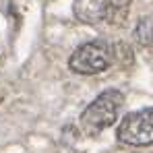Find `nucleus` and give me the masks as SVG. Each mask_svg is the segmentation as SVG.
Returning <instances> with one entry per match:
<instances>
[{
	"label": "nucleus",
	"instance_id": "obj_1",
	"mask_svg": "<svg viewBox=\"0 0 153 153\" xmlns=\"http://www.w3.org/2000/svg\"><path fill=\"white\" fill-rule=\"evenodd\" d=\"M122 105H124V95L118 89H108V91L100 93L83 110V114L79 118L81 130L89 137H97L102 130H105L116 122Z\"/></svg>",
	"mask_w": 153,
	"mask_h": 153
},
{
	"label": "nucleus",
	"instance_id": "obj_2",
	"mask_svg": "<svg viewBox=\"0 0 153 153\" xmlns=\"http://www.w3.org/2000/svg\"><path fill=\"white\" fill-rule=\"evenodd\" d=\"M130 0H75V17L87 25H124Z\"/></svg>",
	"mask_w": 153,
	"mask_h": 153
},
{
	"label": "nucleus",
	"instance_id": "obj_3",
	"mask_svg": "<svg viewBox=\"0 0 153 153\" xmlns=\"http://www.w3.org/2000/svg\"><path fill=\"white\" fill-rule=\"evenodd\" d=\"M114 62H116L114 46L105 44L102 39H95V42L81 44L73 52L68 66L76 75H97V73L108 71Z\"/></svg>",
	"mask_w": 153,
	"mask_h": 153
},
{
	"label": "nucleus",
	"instance_id": "obj_4",
	"mask_svg": "<svg viewBox=\"0 0 153 153\" xmlns=\"http://www.w3.org/2000/svg\"><path fill=\"white\" fill-rule=\"evenodd\" d=\"M116 137H118V141L132 145V147L151 145L153 143V108H145V110L126 114L120 120Z\"/></svg>",
	"mask_w": 153,
	"mask_h": 153
},
{
	"label": "nucleus",
	"instance_id": "obj_5",
	"mask_svg": "<svg viewBox=\"0 0 153 153\" xmlns=\"http://www.w3.org/2000/svg\"><path fill=\"white\" fill-rule=\"evenodd\" d=\"M134 39L143 48L153 46V17H143L137 23V27H134Z\"/></svg>",
	"mask_w": 153,
	"mask_h": 153
},
{
	"label": "nucleus",
	"instance_id": "obj_6",
	"mask_svg": "<svg viewBox=\"0 0 153 153\" xmlns=\"http://www.w3.org/2000/svg\"><path fill=\"white\" fill-rule=\"evenodd\" d=\"M0 100H2V93H0Z\"/></svg>",
	"mask_w": 153,
	"mask_h": 153
}]
</instances>
